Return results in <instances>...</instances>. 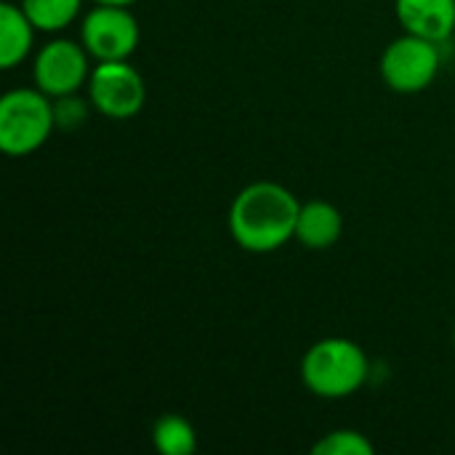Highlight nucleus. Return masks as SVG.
Segmentation results:
<instances>
[{
	"instance_id": "6e6552de",
	"label": "nucleus",
	"mask_w": 455,
	"mask_h": 455,
	"mask_svg": "<svg viewBox=\"0 0 455 455\" xmlns=\"http://www.w3.org/2000/svg\"><path fill=\"white\" fill-rule=\"evenodd\" d=\"M395 16L405 32L435 43L455 32V0H395Z\"/></svg>"
},
{
	"instance_id": "0eeeda50",
	"label": "nucleus",
	"mask_w": 455,
	"mask_h": 455,
	"mask_svg": "<svg viewBox=\"0 0 455 455\" xmlns=\"http://www.w3.org/2000/svg\"><path fill=\"white\" fill-rule=\"evenodd\" d=\"M93 67L91 53L80 40L53 37L32 59V80L51 99L80 93L88 85Z\"/></svg>"
},
{
	"instance_id": "423d86ee",
	"label": "nucleus",
	"mask_w": 455,
	"mask_h": 455,
	"mask_svg": "<svg viewBox=\"0 0 455 455\" xmlns=\"http://www.w3.org/2000/svg\"><path fill=\"white\" fill-rule=\"evenodd\" d=\"M141 29L128 5L93 3L80 21V43L93 61H123L139 48Z\"/></svg>"
},
{
	"instance_id": "4468645a",
	"label": "nucleus",
	"mask_w": 455,
	"mask_h": 455,
	"mask_svg": "<svg viewBox=\"0 0 455 455\" xmlns=\"http://www.w3.org/2000/svg\"><path fill=\"white\" fill-rule=\"evenodd\" d=\"M53 112H56V128H64V131H75L88 117V109L77 93L53 99Z\"/></svg>"
},
{
	"instance_id": "f257e3e1",
	"label": "nucleus",
	"mask_w": 455,
	"mask_h": 455,
	"mask_svg": "<svg viewBox=\"0 0 455 455\" xmlns=\"http://www.w3.org/2000/svg\"><path fill=\"white\" fill-rule=\"evenodd\" d=\"M301 203L277 181H253L229 205L227 227L232 240L248 253H275L296 240Z\"/></svg>"
},
{
	"instance_id": "2eb2a0df",
	"label": "nucleus",
	"mask_w": 455,
	"mask_h": 455,
	"mask_svg": "<svg viewBox=\"0 0 455 455\" xmlns=\"http://www.w3.org/2000/svg\"><path fill=\"white\" fill-rule=\"evenodd\" d=\"M93 3H107V5H133L136 0H93Z\"/></svg>"
},
{
	"instance_id": "1a4fd4ad",
	"label": "nucleus",
	"mask_w": 455,
	"mask_h": 455,
	"mask_svg": "<svg viewBox=\"0 0 455 455\" xmlns=\"http://www.w3.org/2000/svg\"><path fill=\"white\" fill-rule=\"evenodd\" d=\"M344 235V213L328 200L301 203L296 221V240L309 251H328Z\"/></svg>"
},
{
	"instance_id": "9d476101",
	"label": "nucleus",
	"mask_w": 455,
	"mask_h": 455,
	"mask_svg": "<svg viewBox=\"0 0 455 455\" xmlns=\"http://www.w3.org/2000/svg\"><path fill=\"white\" fill-rule=\"evenodd\" d=\"M35 24L24 13L19 3H3L0 5V67L13 69L19 67L35 45Z\"/></svg>"
},
{
	"instance_id": "ddd939ff",
	"label": "nucleus",
	"mask_w": 455,
	"mask_h": 455,
	"mask_svg": "<svg viewBox=\"0 0 455 455\" xmlns=\"http://www.w3.org/2000/svg\"><path fill=\"white\" fill-rule=\"evenodd\" d=\"M315 455H373L376 445L357 429H336L312 445Z\"/></svg>"
},
{
	"instance_id": "9b49d317",
	"label": "nucleus",
	"mask_w": 455,
	"mask_h": 455,
	"mask_svg": "<svg viewBox=\"0 0 455 455\" xmlns=\"http://www.w3.org/2000/svg\"><path fill=\"white\" fill-rule=\"evenodd\" d=\"M152 443L160 455H192L197 451V432L184 416L165 413L152 427Z\"/></svg>"
},
{
	"instance_id": "dca6fc26",
	"label": "nucleus",
	"mask_w": 455,
	"mask_h": 455,
	"mask_svg": "<svg viewBox=\"0 0 455 455\" xmlns=\"http://www.w3.org/2000/svg\"><path fill=\"white\" fill-rule=\"evenodd\" d=\"M453 347H455V325H453Z\"/></svg>"
},
{
	"instance_id": "f03ea898",
	"label": "nucleus",
	"mask_w": 455,
	"mask_h": 455,
	"mask_svg": "<svg viewBox=\"0 0 455 455\" xmlns=\"http://www.w3.org/2000/svg\"><path fill=\"white\" fill-rule=\"evenodd\" d=\"M368 376L371 360L352 339H320L301 357V381L320 400H347L365 387Z\"/></svg>"
},
{
	"instance_id": "f3484780",
	"label": "nucleus",
	"mask_w": 455,
	"mask_h": 455,
	"mask_svg": "<svg viewBox=\"0 0 455 455\" xmlns=\"http://www.w3.org/2000/svg\"><path fill=\"white\" fill-rule=\"evenodd\" d=\"M453 37H455V32H453Z\"/></svg>"
},
{
	"instance_id": "20e7f679",
	"label": "nucleus",
	"mask_w": 455,
	"mask_h": 455,
	"mask_svg": "<svg viewBox=\"0 0 455 455\" xmlns=\"http://www.w3.org/2000/svg\"><path fill=\"white\" fill-rule=\"evenodd\" d=\"M440 43L419 37V35H400L392 40L381 53V80L395 93H421L427 91L440 75Z\"/></svg>"
},
{
	"instance_id": "f8f14e48",
	"label": "nucleus",
	"mask_w": 455,
	"mask_h": 455,
	"mask_svg": "<svg viewBox=\"0 0 455 455\" xmlns=\"http://www.w3.org/2000/svg\"><path fill=\"white\" fill-rule=\"evenodd\" d=\"M37 32L56 35L67 29L83 11V0H21L19 3Z\"/></svg>"
},
{
	"instance_id": "7ed1b4c3",
	"label": "nucleus",
	"mask_w": 455,
	"mask_h": 455,
	"mask_svg": "<svg viewBox=\"0 0 455 455\" xmlns=\"http://www.w3.org/2000/svg\"><path fill=\"white\" fill-rule=\"evenodd\" d=\"M56 128L53 99L35 88H11L0 99V149L8 157L37 152Z\"/></svg>"
},
{
	"instance_id": "39448f33",
	"label": "nucleus",
	"mask_w": 455,
	"mask_h": 455,
	"mask_svg": "<svg viewBox=\"0 0 455 455\" xmlns=\"http://www.w3.org/2000/svg\"><path fill=\"white\" fill-rule=\"evenodd\" d=\"M85 91L91 107L109 120H131L147 104V83L131 59L96 61Z\"/></svg>"
}]
</instances>
